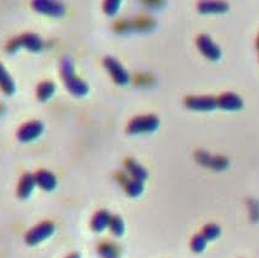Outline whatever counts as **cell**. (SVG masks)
<instances>
[{
    "label": "cell",
    "mask_w": 259,
    "mask_h": 258,
    "mask_svg": "<svg viewBox=\"0 0 259 258\" xmlns=\"http://www.w3.org/2000/svg\"><path fill=\"white\" fill-rule=\"evenodd\" d=\"M188 109L196 110V111H210L218 107L217 99L210 95H200V97H188L184 101Z\"/></svg>",
    "instance_id": "7"
},
{
    "label": "cell",
    "mask_w": 259,
    "mask_h": 258,
    "mask_svg": "<svg viewBox=\"0 0 259 258\" xmlns=\"http://www.w3.org/2000/svg\"><path fill=\"white\" fill-rule=\"evenodd\" d=\"M0 89L3 93L7 95H13L16 92V84L13 77L10 76V73L7 71V68L4 67V65L0 62Z\"/></svg>",
    "instance_id": "13"
},
{
    "label": "cell",
    "mask_w": 259,
    "mask_h": 258,
    "mask_svg": "<svg viewBox=\"0 0 259 258\" xmlns=\"http://www.w3.org/2000/svg\"><path fill=\"white\" fill-rule=\"evenodd\" d=\"M217 104H218V107H221V109L229 111H237L243 107L242 99L237 94H234V93L222 94L221 97L217 99Z\"/></svg>",
    "instance_id": "8"
},
{
    "label": "cell",
    "mask_w": 259,
    "mask_h": 258,
    "mask_svg": "<svg viewBox=\"0 0 259 258\" xmlns=\"http://www.w3.org/2000/svg\"><path fill=\"white\" fill-rule=\"evenodd\" d=\"M34 181H35V184L45 191L55 190L57 185V179L55 175L47 169L38 170V172L34 175Z\"/></svg>",
    "instance_id": "10"
},
{
    "label": "cell",
    "mask_w": 259,
    "mask_h": 258,
    "mask_svg": "<svg viewBox=\"0 0 259 258\" xmlns=\"http://www.w3.org/2000/svg\"><path fill=\"white\" fill-rule=\"evenodd\" d=\"M32 7L38 13L51 17H61L66 11L62 3L51 2V0H37L32 3Z\"/></svg>",
    "instance_id": "5"
},
{
    "label": "cell",
    "mask_w": 259,
    "mask_h": 258,
    "mask_svg": "<svg viewBox=\"0 0 259 258\" xmlns=\"http://www.w3.org/2000/svg\"><path fill=\"white\" fill-rule=\"evenodd\" d=\"M111 217H112V216H111L107 211H105V209L96 212L92 220V229L96 233L104 232V230L110 226Z\"/></svg>",
    "instance_id": "15"
},
{
    "label": "cell",
    "mask_w": 259,
    "mask_h": 258,
    "mask_svg": "<svg viewBox=\"0 0 259 258\" xmlns=\"http://www.w3.org/2000/svg\"><path fill=\"white\" fill-rule=\"evenodd\" d=\"M67 91L71 93L73 97L83 98L89 93V85L84 82L83 79L78 78L77 76H72L71 78L63 80Z\"/></svg>",
    "instance_id": "9"
},
{
    "label": "cell",
    "mask_w": 259,
    "mask_h": 258,
    "mask_svg": "<svg viewBox=\"0 0 259 258\" xmlns=\"http://www.w3.org/2000/svg\"><path fill=\"white\" fill-rule=\"evenodd\" d=\"M21 48H22V44H21V39H20V37H17V38L11 39V40L9 41L8 46H7V52L10 53V54H14V53L19 52Z\"/></svg>",
    "instance_id": "26"
},
{
    "label": "cell",
    "mask_w": 259,
    "mask_h": 258,
    "mask_svg": "<svg viewBox=\"0 0 259 258\" xmlns=\"http://www.w3.org/2000/svg\"><path fill=\"white\" fill-rule=\"evenodd\" d=\"M207 246V240L204 239L202 234H197L195 235L191 240V250L196 253H200V252H203L204 248Z\"/></svg>",
    "instance_id": "24"
},
{
    "label": "cell",
    "mask_w": 259,
    "mask_h": 258,
    "mask_svg": "<svg viewBox=\"0 0 259 258\" xmlns=\"http://www.w3.org/2000/svg\"><path fill=\"white\" fill-rule=\"evenodd\" d=\"M221 233L222 229L219 226H217V224H207L201 234H202L207 241H212V240L218 239L221 236Z\"/></svg>",
    "instance_id": "21"
},
{
    "label": "cell",
    "mask_w": 259,
    "mask_h": 258,
    "mask_svg": "<svg viewBox=\"0 0 259 258\" xmlns=\"http://www.w3.org/2000/svg\"><path fill=\"white\" fill-rule=\"evenodd\" d=\"M229 166V160L224 156H212L208 167L215 170H223Z\"/></svg>",
    "instance_id": "23"
},
{
    "label": "cell",
    "mask_w": 259,
    "mask_h": 258,
    "mask_svg": "<svg viewBox=\"0 0 259 258\" xmlns=\"http://www.w3.org/2000/svg\"><path fill=\"white\" fill-rule=\"evenodd\" d=\"M228 9V3L224 2H201L198 4V10L202 14H222Z\"/></svg>",
    "instance_id": "16"
},
{
    "label": "cell",
    "mask_w": 259,
    "mask_h": 258,
    "mask_svg": "<svg viewBox=\"0 0 259 258\" xmlns=\"http://www.w3.org/2000/svg\"><path fill=\"white\" fill-rule=\"evenodd\" d=\"M35 181H34V175H31V173H26V175L22 176L21 178L19 188H17V195H19L20 199H28L31 196L35 188Z\"/></svg>",
    "instance_id": "12"
},
{
    "label": "cell",
    "mask_w": 259,
    "mask_h": 258,
    "mask_svg": "<svg viewBox=\"0 0 259 258\" xmlns=\"http://www.w3.org/2000/svg\"><path fill=\"white\" fill-rule=\"evenodd\" d=\"M159 125V119L155 115H146L135 117L129 122L128 133L131 134H141V133H152Z\"/></svg>",
    "instance_id": "1"
},
{
    "label": "cell",
    "mask_w": 259,
    "mask_h": 258,
    "mask_svg": "<svg viewBox=\"0 0 259 258\" xmlns=\"http://www.w3.org/2000/svg\"><path fill=\"white\" fill-rule=\"evenodd\" d=\"M125 193L131 197H138L143 194L144 191V183L137 181V179H126L124 182Z\"/></svg>",
    "instance_id": "18"
},
{
    "label": "cell",
    "mask_w": 259,
    "mask_h": 258,
    "mask_svg": "<svg viewBox=\"0 0 259 258\" xmlns=\"http://www.w3.org/2000/svg\"><path fill=\"white\" fill-rule=\"evenodd\" d=\"M67 258H80V254L79 253H72Z\"/></svg>",
    "instance_id": "27"
},
{
    "label": "cell",
    "mask_w": 259,
    "mask_h": 258,
    "mask_svg": "<svg viewBox=\"0 0 259 258\" xmlns=\"http://www.w3.org/2000/svg\"><path fill=\"white\" fill-rule=\"evenodd\" d=\"M44 124L40 121L27 122L17 132V139L22 143H29L38 139L43 134Z\"/></svg>",
    "instance_id": "4"
},
{
    "label": "cell",
    "mask_w": 259,
    "mask_h": 258,
    "mask_svg": "<svg viewBox=\"0 0 259 258\" xmlns=\"http://www.w3.org/2000/svg\"><path fill=\"white\" fill-rule=\"evenodd\" d=\"M125 168L126 170H128L129 175L132 176V178L133 179H137V181L139 182H145L147 179V170L141 166L140 163H138L137 161L133 160V158H128V160H125Z\"/></svg>",
    "instance_id": "14"
},
{
    "label": "cell",
    "mask_w": 259,
    "mask_h": 258,
    "mask_svg": "<svg viewBox=\"0 0 259 258\" xmlns=\"http://www.w3.org/2000/svg\"><path fill=\"white\" fill-rule=\"evenodd\" d=\"M257 47H258V49H259V37H258V40H257Z\"/></svg>",
    "instance_id": "28"
},
{
    "label": "cell",
    "mask_w": 259,
    "mask_h": 258,
    "mask_svg": "<svg viewBox=\"0 0 259 258\" xmlns=\"http://www.w3.org/2000/svg\"><path fill=\"white\" fill-rule=\"evenodd\" d=\"M104 65L106 67V70L110 72L111 77L114 80V83H117L118 85H126L129 83V73L123 67L122 64L116 60L114 58H111V56H107L104 60Z\"/></svg>",
    "instance_id": "3"
},
{
    "label": "cell",
    "mask_w": 259,
    "mask_h": 258,
    "mask_svg": "<svg viewBox=\"0 0 259 258\" xmlns=\"http://www.w3.org/2000/svg\"><path fill=\"white\" fill-rule=\"evenodd\" d=\"M99 254L102 258H118L119 248L116 245L111 244V242H106V244H102L99 247Z\"/></svg>",
    "instance_id": "20"
},
{
    "label": "cell",
    "mask_w": 259,
    "mask_h": 258,
    "mask_svg": "<svg viewBox=\"0 0 259 258\" xmlns=\"http://www.w3.org/2000/svg\"><path fill=\"white\" fill-rule=\"evenodd\" d=\"M120 4L122 3L118 2V0H108V2H105L102 8H104L105 14L108 15V16H114L117 13H118Z\"/></svg>",
    "instance_id": "25"
},
{
    "label": "cell",
    "mask_w": 259,
    "mask_h": 258,
    "mask_svg": "<svg viewBox=\"0 0 259 258\" xmlns=\"http://www.w3.org/2000/svg\"><path fill=\"white\" fill-rule=\"evenodd\" d=\"M60 70H61V76L62 79H67L74 76V65L71 58H63L61 61V66H60Z\"/></svg>",
    "instance_id": "22"
},
{
    "label": "cell",
    "mask_w": 259,
    "mask_h": 258,
    "mask_svg": "<svg viewBox=\"0 0 259 258\" xmlns=\"http://www.w3.org/2000/svg\"><path fill=\"white\" fill-rule=\"evenodd\" d=\"M197 48L201 53L206 56L207 59L212 60V61H217L222 56V50L217 46L212 38L207 34H201L196 40Z\"/></svg>",
    "instance_id": "6"
},
{
    "label": "cell",
    "mask_w": 259,
    "mask_h": 258,
    "mask_svg": "<svg viewBox=\"0 0 259 258\" xmlns=\"http://www.w3.org/2000/svg\"><path fill=\"white\" fill-rule=\"evenodd\" d=\"M21 44L22 48L28 50L32 53H39L40 50H43L44 48V41L43 39L39 37L35 33H26V34L21 35Z\"/></svg>",
    "instance_id": "11"
},
{
    "label": "cell",
    "mask_w": 259,
    "mask_h": 258,
    "mask_svg": "<svg viewBox=\"0 0 259 258\" xmlns=\"http://www.w3.org/2000/svg\"><path fill=\"white\" fill-rule=\"evenodd\" d=\"M55 92H56L55 83L51 82V80H45V82H41L37 88L38 100L45 103V101L50 100V99L54 97Z\"/></svg>",
    "instance_id": "17"
},
{
    "label": "cell",
    "mask_w": 259,
    "mask_h": 258,
    "mask_svg": "<svg viewBox=\"0 0 259 258\" xmlns=\"http://www.w3.org/2000/svg\"><path fill=\"white\" fill-rule=\"evenodd\" d=\"M108 228H110L111 233H112L114 236H122L125 230L124 221H123L119 216H112Z\"/></svg>",
    "instance_id": "19"
},
{
    "label": "cell",
    "mask_w": 259,
    "mask_h": 258,
    "mask_svg": "<svg viewBox=\"0 0 259 258\" xmlns=\"http://www.w3.org/2000/svg\"><path fill=\"white\" fill-rule=\"evenodd\" d=\"M55 233V226L51 222H43V223L38 224L34 228H32L28 233L26 234V242L29 246H35L44 240L49 239Z\"/></svg>",
    "instance_id": "2"
}]
</instances>
